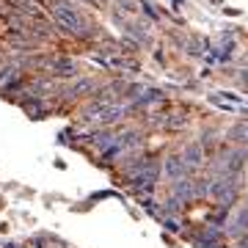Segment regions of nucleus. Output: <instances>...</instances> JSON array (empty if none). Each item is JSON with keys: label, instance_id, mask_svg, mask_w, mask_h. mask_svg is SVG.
<instances>
[{"label": "nucleus", "instance_id": "nucleus-5", "mask_svg": "<svg viewBox=\"0 0 248 248\" xmlns=\"http://www.w3.org/2000/svg\"><path fill=\"white\" fill-rule=\"evenodd\" d=\"M187 119L185 116H177V119H169V127H174V130H179V127H185Z\"/></svg>", "mask_w": 248, "mask_h": 248}, {"label": "nucleus", "instance_id": "nucleus-1", "mask_svg": "<svg viewBox=\"0 0 248 248\" xmlns=\"http://www.w3.org/2000/svg\"><path fill=\"white\" fill-rule=\"evenodd\" d=\"M53 17H55V22H58L63 31H69V33H80V31H83V19H80V14L75 11V6L63 3V0L53 3Z\"/></svg>", "mask_w": 248, "mask_h": 248}, {"label": "nucleus", "instance_id": "nucleus-4", "mask_svg": "<svg viewBox=\"0 0 248 248\" xmlns=\"http://www.w3.org/2000/svg\"><path fill=\"white\" fill-rule=\"evenodd\" d=\"M248 232V210H237V215L229 221V234H243Z\"/></svg>", "mask_w": 248, "mask_h": 248}, {"label": "nucleus", "instance_id": "nucleus-3", "mask_svg": "<svg viewBox=\"0 0 248 248\" xmlns=\"http://www.w3.org/2000/svg\"><path fill=\"white\" fill-rule=\"evenodd\" d=\"M185 166L187 169H196V166H202V160H204V152H202V143H193V146H187L185 149Z\"/></svg>", "mask_w": 248, "mask_h": 248}, {"label": "nucleus", "instance_id": "nucleus-2", "mask_svg": "<svg viewBox=\"0 0 248 248\" xmlns=\"http://www.w3.org/2000/svg\"><path fill=\"white\" fill-rule=\"evenodd\" d=\"M163 171H166V177L169 179H185V174H187V166H185V160L182 157H169L166 160V166H163Z\"/></svg>", "mask_w": 248, "mask_h": 248}]
</instances>
